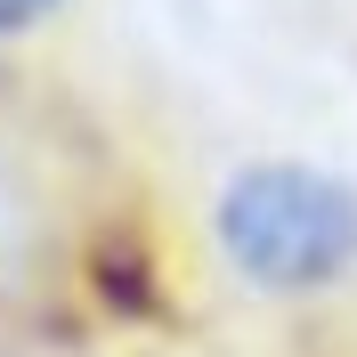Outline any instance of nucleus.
I'll list each match as a JSON object with an SVG mask.
<instances>
[{
	"instance_id": "obj_1",
	"label": "nucleus",
	"mask_w": 357,
	"mask_h": 357,
	"mask_svg": "<svg viewBox=\"0 0 357 357\" xmlns=\"http://www.w3.org/2000/svg\"><path fill=\"white\" fill-rule=\"evenodd\" d=\"M211 236L252 292H325L357 268V187L317 162H244L211 203Z\"/></svg>"
},
{
	"instance_id": "obj_2",
	"label": "nucleus",
	"mask_w": 357,
	"mask_h": 357,
	"mask_svg": "<svg viewBox=\"0 0 357 357\" xmlns=\"http://www.w3.org/2000/svg\"><path fill=\"white\" fill-rule=\"evenodd\" d=\"M66 8V0H0V41H17V33H33V24H49Z\"/></svg>"
}]
</instances>
